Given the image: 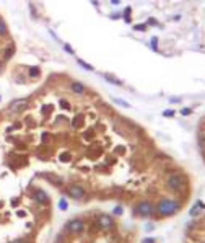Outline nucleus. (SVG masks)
I'll return each mask as SVG.
<instances>
[{
	"label": "nucleus",
	"mask_w": 205,
	"mask_h": 243,
	"mask_svg": "<svg viewBox=\"0 0 205 243\" xmlns=\"http://www.w3.org/2000/svg\"><path fill=\"white\" fill-rule=\"evenodd\" d=\"M59 207H60L62 211H65V209H67V201H65V199H62L60 202H59Z\"/></svg>",
	"instance_id": "11"
},
{
	"label": "nucleus",
	"mask_w": 205,
	"mask_h": 243,
	"mask_svg": "<svg viewBox=\"0 0 205 243\" xmlns=\"http://www.w3.org/2000/svg\"><path fill=\"white\" fill-rule=\"evenodd\" d=\"M0 67H2V65H0Z\"/></svg>",
	"instance_id": "19"
},
{
	"label": "nucleus",
	"mask_w": 205,
	"mask_h": 243,
	"mask_svg": "<svg viewBox=\"0 0 205 243\" xmlns=\"http://www.w3.org/2000/svg\"><path fill=\"white\" fill-rule=\"evenodd\" d=\"M112 225H114V222L109 216H99L98 217V227L101 228V230H109V228H112Z\"/></svg>",
	"instance_id": "2"
},
{
	"label": "nucleus",
	"mask_w": 205,
	"mask_h": 243,
	"mask_svg": "<svg viewBox=\"0 0 205 243\" xmlns=\"http://www.w3.org/2000/svg\"><path fill=\"white\" fill-rule=\"evenodd\" d=\"M12 54H13V49H12V47H10V49L7 51V52H5V57L8 59V57H10V55H12Z\"/></svg>",
	"instance_id": "14"
},
{
	"label": "nucleus",
	"mask_w": 205,
	"mask_h": 243,
	"mask_svg": "<svg viewBox=\"0 0 205 243\" xmlns=\"http://www.w3.org/2000/svg\"><path fill=\"white\" fill-rule=\"evenodd\" d=\"M178 207H179V204L176 201H163L159 204V212L163 216H171V214H174L178 211Z\"/></svg>",
	"instance_id": "1"
},
{
	"label": "nucleus",
	"mask_w": 205,
	"mask_h": 243,
	"mask_svg": "<svg viewBox=\"0 0 205 243\" xmlns=\"http://www.w3.org/2000/svg\"><path fill=\"white\" fill-rule=\"evenodd\" d=\"M65 49H67V52H70V54H72V47L68 46V44H65Z\"/></svg>",
	"instance_id": "17"
},
{
	"label": "nucleus",
	"mask_w": 205,
	"mask_h": 243,
	"mask_svg": "<svg viewBox=\"0 0 205 243\" xmlns=\"http://www.w3.org/2000/svg\"><path fill=\"white\" fill-rule=\"evenodd\" d=\"M0 100H2V98H0Z\"/></svg>",
	"instance_id": "20"
},
{
	"label": "nucleus",
	"mask_w": 205,
	"mask_h": 243,
	"mask_svg": "<svg viewBox=\"0 0 205 243\" xmlns=\"http://www.w3.org/2000/svg\"><path fill=\"white\" fill-rule=\"evenodd\" d=\"M83 222L82 220H72L68 222V230L73 232V233H80V232H83Z\"/></svg>",
	"instance_id": "5"
},
{
	"label": "nucleus",
	"mask_w": 205,
	"mask_h": 243,
	"mask_svg": "<svg viewBox=\"0 0 205 243\" xmlns=\"http://www.w3.org/2000/svg\"><path fill=\"white\" fill-rule=\"evenodd\" d=\"M68 194H70L72 197H75V199H80V197H83L85 191H83L82 186H70V188H68Z\"/></svg>",
	"instance_id": "6"
},
{
	"label": "nucleus",
	"mask_w": 205,
	"mask_h": 243,
	"mask_svg": "<svg viewBox=\"0 0 205 243\" xmlns=\"http://www.w3.org/2000/svg\"><path fill=\"white\" fill-rule=\"evenodd\" d=\"M28 105L26 100H15L13 103H10V111H13V113H20L21 109H25Z\"/></svg>",
	"instance_id": "3"
},
{
	"label": "nucleus",
	"mask_w": 205,
	"mask_h": 243,
	"mask_svg": "<svg viewBox=\"0 0 205 243\" xmlns=\"http://www.w3.org/2000/svg\"><path fill=\"white\" fill-rule=\"evenodd\" d=\"M142 243H155V240H153V238H147V240H143Z\"/></svg>",
	"instance_id": "15"
},
{
	"label": "nucleus",
	"mask_w": 205,
	"mask_h": 243,
	"mask_svg": "<svg viewBox=\"0 0 205 243\" xmlns=\"http://www.w3.org/2000/svg\"><path fill=\"white\" fill-rule=\"evenodd\" d=\"M72 88H73V92H77V93H82L83 92V85H82V83H73V85H72Z\"/></svg>",
	"instance_id": "9"
},
{
	"label": "nucleus",
	"mask_w": 205,
	"mask_h": 243,
	"mask_svg": "<svg viewBox=\"0 0 205 243\" xmlns=\"http://www.w3.org/2000/svg\"><path fill=\"white\" fill-rule=\"evenodd\" d=\"M151 211H153V207H151L150 202H142L140 206H138V212H140L142 216H150Z\"/></svg>",
	"instance_id": "7"
},
{
	"label": "nucleus",
	"mask_w": 205,
	"mask_h": 243,
	"mask_svg": "<svg viewBox=\"0 0 205 243\" xmlns=\"http://www.w3.org/2000/svg\"><path fill=\"white\" fill-rule=\"evenodd\" d=\"M34 197H36L37 202H47V194L44 193V191H37V193L34 194Z\"/></svg>",
	"instance_id": "8"
},
{
	"label": "nucleus",
	"mask_w": 205,
	"mask_h": 243,
	"mask_svg": "<svg viewBox=\"0 0 205 243\" xmlns=\"http://www.w3.org/2000/svg\"><path fill=\"white\" fill-rule=\"evenodd\" d=\"M165 116H173V111H165Z\"/></svg>",
	"instance_id": "18"
},
{
	"label": "nucleus",
	"mask_w": 205,
	"mask_h": 243,
	"mask_svg": "<svg viewBox=\"0 0 205 243\" xmlns=\"http://www.w3.org/2000/svg\"><path fill=\"white\" fill-rule=\"evenodd\" d=\"M37 74H39V70H37L36 67H31V69H29V75H31V77H36Z\"/></svg>",
	"instance_id": "10"
},
{
	"label": "nucleus",
	"mask_w": 205,
	"mask_h": 243,
	"mask_svg": "<svg viewBox=\"0 0 205 243\" xmlns=\"http://www.w3.org/2000/svg\"><path fill=\"white\" fill-rule=\"evenodd\" d=\"M182 114H184V116H187V114H190V109H182Z\"/></svg>",
	"instance_id": "16"
},
{
	"label": "nucleus",
	"mask_w": 205,
	"mask_h": 243,
	"mask_svg": "<svg viewBox=\"0 0 205 243\" xmlns=\"http://www.w3.org/2000/svg\"><path fill=\"white\" fill-rule=\"evenodd\" d=\"M7 33V26L3 21H0V34H5Z\"/></svg>",
	"instance_id": "12"
},
{
	"label": "nucleus",
	"mask_w": 205,
	"mask_h": 243,
	"mask_svg": "<svg viewBox=\"0 0 205 243\" xmlns=\"http://www.w3.org/2000/svg\"><path fill=\"white\" fill-rule=\"evenodd\" d=\"M168 185H169V188H173V189L179 191L181 188H182V178H181L179 175H173L171 178H169Z\"/></svg>",
	"instance_id": "4"
},
{
	"label": "nucleus",
	"mask_w": 205,
	"mask_h": 243,
	"mask_svg": "<svg viewBox=\"0 0 205 243\" xmlns=\"http://www.w3.org/2000/svg\"><path fill=\"white\" fill-rule=\"evenodd\" d=\"M78 64H82V65H83V67H85V69H88V70H93V67H91V65H88V64H85V62H83V61H78Z\"/></svg>",
	"instance_id": "13"
}]
</instances>
